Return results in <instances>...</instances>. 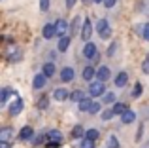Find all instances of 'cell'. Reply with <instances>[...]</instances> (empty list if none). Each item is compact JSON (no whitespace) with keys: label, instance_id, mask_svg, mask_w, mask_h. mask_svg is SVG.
Here are the masks:
<instances>
[{"label":"cell","instance_id":"obj_37","mask_svg":"<svg viewBox=\"0 0 149 148\" xmlns=\"http://www.w3.org/2000/svg\"><path fill=\"white\" fill-rule=\"evenodd\" d=\"M115 49H117V44H111V46H109V49H108V55L113 57V55H115Z\"/></svg>","mask_w":149,"mask_h":148},{"label":"cell","instance_id":"obj_5","mask_svg":"<svg viewBox=\"0 0 149 148\" xmlns=\"http://www.w3.org/2000/svg\"><path fill=\"white\" fill-rule=\"evenodd\" d=\"M93 36V25H91V19H85L83 21V29H81V38L85 42H89Z\"/></svg>","mask_w":149,"mask_h":148},{"label":"cell","instance_id":"obj_7","mask_svg":"<svg viewBox=\"0 0 149 148\" xmlns=\"http://www.w3.org/2000/svg\"><path fill=\"white\" fill-rule=\"evenodd\" d=\"M45 80H47V76H45L44 72H42V74H36V76H34V82H32L34 89H42L45 85Z\"/></svg>","mask_w":149,"mask_h":148},{"label":"cell","instance_id":"obj_9","mask_svg":"<svg viewBox=\"0 0 149 148\" xmlns=\"http://www.w3.org/2000/svg\"><path fill=\"white\" fill-rule=\"evenodd\" d=\"M32 137H34V129H32V127H29V125L23 127L21 133H19V139H21V141H30Z\"/></svg>","mask_w":149,"mask_h":148},{"label":"cell","instance_id":"obj_6","mask_svg":"<svg viewBox=\"0 0 149 148\" xmlns=\"http://www.w3.org/2000/svg\"><path fill=\"white\" fill-rule=\"evenodd\" d=\"M74 78H76V70H74L72 67H64L61 70V80L62 82H72Z\"/></svg>","mask_w":149,"mask_h":148},{"label":"cell","instance_id":"obj_41","mask_svg":"<svg viewBox=\"0 0 149 148\" xmlns=\"http://www.w3.org/2000/svg\"><path fill=\"white\" fill-rule=\"evenodd\" d=\"M93 2H96V4H98V2H104V0H93Z\"/></svg>","mask_w":149,"mask_h":148},{"label":"cell","instance_id":"obj_39","mask_svg":"<svg viewBox=\"0 0 149 148\" xmlns=\"http://www.w3.org/2000/svg\"><path fill=\"white\" fill-rule=\"evenodd\" d=\"M0 148H11L10 141H0Z\"/></svg>","mask_w":149,"mask_h":148},{"label":"cell","instance_id":"obj_23","mask_svg":"<svg viewBox=\"0 0 149 148\" xmlns=\"http://www.w3.org/2000/svg\"><path fill=\"white\" fill-rule=\"evenodd\" d=\"M77 148H95V141H93V139H87V137H85L83 141L79 142V146H77Z\"/></svg>","mask_w":149,"mask_h":148},{"label":"cell","instance_id":"obj_29","mask_svg":"<svg viewBox=\"0 0 149 148\" xmlns=\"http://www.w3.org/2000/svg\"><path fill=\"white\" fill-rule=\"evenodd\" d=\"M85 137L96 141V139H98V131H96V129H87V131H85Z\"/></svg>","mask_w":149,"mask_h":148},{"label":"cell","instance_id":"obj_33","mask_svg":"<svg viewBox=\"0 0 149 148\" xmlns=\"http://www.w3.org/2000/svg\"><path fill=\"white\" fill-rule=\"evenodd\" d=\"M89 112H91V114H98V112H100V104L98 103H93L91 108H89Z\"/></svg>","mask_w":149,"mask_h":148},{"label":"cell","instance_id":"obj_15","mask_svg":"<svg viewBox=\"0 0 149 148\" xmlns=\"http://www.w3.org/2000/svg\"><path fill=\"white\" fill-rule=\"evenodd\" d=\"M68 46H70V38L68 36H66V34H64V36H61V40H58V46H57V48H58V51H66V49H68Z\"/></svg>","mask_w":149,"mask_h":148},{"label":"cell","instance_id":"obj_3","mask_svg":"<svg viewBox=\"0 0 149 148\" xmlns=\"http://www.w3.org/2000/svg\"><path fill=\"white\" fill-rule=\"evenodd\" d=\"M96 29H98V34L102 38H109V34H111V29H109V23L106 21V19H100L98 21V25H96Z\"/></svg>","mask_w":149,"mask_h":148},{"label":"cell","instance_id":"obj_12","mask_svg":"<svg viewBox=\"0 0 149 148\" xmlns=\"http://www.w3.org/2000/svg\"><path fill=\"white\" fill-rule=\"evenodd\" d=\"M134 120H136V114L132 110H125L123 114H121V122H123L125 125H127V123H132Z\"/></svg>","mask_w":149,"mask_h":148},{"label":"cell","instance_id":"obj_11","mask_svg":"<svg viewBox=\"0 0 149 148\" xmlns=\"http://www.w3.org/2000/svg\"><path fill=\"white\" fill-rule=\"evenodd\" d=\"M42 34H44L45 40H51V38L57 34V29H55V25H45L44 30H42Z\"/></svg>","mask_w":149,"mask_h":148},{"label":"cell","instance_id":"obj_31","mask_svg":"<svg viewBox=\"0 0 149 148\" xmlns=\"http://www.w3.org/2000/svg\"><path fill=\"white\" fill-rule=\"evenodd\" d=\"M113 116H115V112H113V108H111V110H106V112H102V120H104V122H108V120H111Z\"/></svg>","mask_w":149,"mask_h":148},{"label":"cell","instance_id":"obj_17","mask_svg":"<svg viewBox=\"0 0 149 148\" xmlns=\"http://www.w3.org/2000/svg\"><path fill=\"white\" fill-rule=\"evenodd\" d=\"M96 76H98V80L106 82V80L109 78V68H108V67H100L98 70H96Z\"/></svg>","mask_w":149,"mask_h":148},{"label":"cell","instance_id":"obj_24","mask_svg":"<svg viewBox=\"0 0 149 148\" xmlns=\"http://www.w3.org/2000/svg\"><path fill=\"white\" fill-rule=\"evenodd\" d=\"M125 110H128L125 103H115V104H113V112H115V114H123Z\"/></svg>","mask_w":149,"mask_h":148},{"label":"cell","instance_id":"obj_19","mask_svg":"<svg viewBox=\"0 0 149 148\" xmlns=\"http://www.w3.org/2000/svg\"><path fill=\"white\" fill-rule=\"evenodd\" d=\"M91 104H93V101H91V99H81V101H79V110H83V112H89Z\"/></svg>","mask_w":149,"mask_h":148},{"label":"cell","instance_id":"obj_25","mask_svg":"<svg viewBox=\"0 0 149 148\" xmlns=\"http://www.w3.org/2000/svg\"><path fill=\"white\" fill-rule=\"evenodd\" d=\"M70 97H72V101H74V103H79L81 99H85V95H83V91H81V89H76V91H74Z\"/></svg>","mask_w":149,"mask_h":148},{"label":"cell","instance_id":"obj_26","mask_svg":"<svg viewBox=\"0 0 149 148\" xmlns=\"http://www.w3.org/2000/svg\"><path fill=\"white\" fill-rule=\"evenodd\" d=\"M108 148H119V139H117L115 135H111V137L108 139Z\"/></svg>","mask_w":149,"mask_h":148},{"label":"cell","instance_id":"obj_1","mask_svg":"<svg viewBox=\"0 0 149 148\" xmlns=\"http://www.w3.org/2000/svg\"><path fill=\"white\" fill-rule=\"evenodd\" d=\"M45 135H47V146H49V148H57V146H61V142H62V133H61V131H57V129H49Z\"/></svg>","mask_w":149,"mask_h":148},{"label":"cell","instance_id":"obj_13","mask_svg":"<svg viewBox=\"0 0 149 148\" xmlns=\"http://www.w3.org/2000/svg\"><path fill=\"white\" fill-rule=\"evenodd\" d=\"M127 82H128V74L127 72H119L115 76V85H117V87H125Z\"/></svg>","mask_w":149,"mask_h":148},{"label":"cell","instance_id":"obj_20","mask_svg":"<svg viewBox=\"0 0 149 148\" xmlns=\"http://www.w3.org/2000/svg\"><path fill=\"white\" fill-rule=\"evenodd\" d=\"M47 106H49V97L47 95L40 97V101H38V108H40V110H45Z\"/></svg>","mask_w":149,"mask_h":148},{"label":"cell","instance_id":"obj_21","mask_svg":"<svg viewBox=\"0 0 149 148\" xmlns=\"http://www.w3.org/2000/svg\"><path fill=\"white\" fill-rule=\"evenodd\" d=\"M83 135H85L83 127L81 125H74V129H72V137L74 139H79V137H83Z\"/></svg>","mask_w":149,"mask_h":148},{"label":"cell","instance_id":"obj_10","mask_svg":"<svg viewBox=\"0 0 149 148\" xmlns=\"http://www.w3.org/2000/svg\"><path fill=\"white\" fill-rule=\"evenodd\" d=\"M21 110H23V99H19V97H17V99H15V103L10 106V114L11 116H17Z\"/></svg>","mask_w":149,"mask_h":148},{"label":"cell","instance_id":"obj_30","mask_svg":"<svg viewBox=\"0 0 149 148\" xmlns=\"http://www.w3.org/2000/svg\"><path fill=\"white\" fill-rule=\"evenodd\" d=\"M142 72L149 74V53L146 55V59H143V63H142Z\"/></svg>","mask_w":149,"mask_h":148},{"label":"cell","instance_id":"obj_28","mask_svg":"<svg viewBox=\"0 0 149 148\" xmlns=\"http://www.w3.org/2000/svg\"><path fill=\"white\" fill-rule=\"evenodd\" d=\"M8 95H10V89L4 87L2 93H0V104H6V103H8Z\"/></svg>","mask_w":149,"mask_h":148},{"label":"cell","instance_id":"obj_36","mask_svg":"<svg viewBox=\"0 0 149 148\" xmlns=\"http://www.w3.org/2000/svg\"><path fill=\"white\" fill-rule=\"evenodd\" d=\"M142 34H143V38H146V40H149V23H146V25H143Z\"/></svg>","mask_w":149,"mask_h":148},{"label":"cell","instance_id":"obj_40","mask_svg":"<svg viewBox=\"0 0 149 148\" xmlns=\"http://www.w3.org/2000/svg\"><path fill=\"white\" fill-rule=\"evenodd\" d=\"M77 0H66V8H74Z\"/></svg>","mask_w":149,"mask_h":148},{"label":"cell","instance_id":"obj_38","mask_svg":"<svg viewBox=\"0 0 149 148\" xmlns=\"http://www.w3.org/2000/svg\"><path fill=\"white\" fill-rule=\"evenodd\" d=\"M115 2H117V0H104L102 4H104L106 8H113V6H115Z\"/></svg>","mask_w":149,"mask_h":148},{"label":"cell","instance_id":"obj_18","mask_svg":"<svg viewBox=\"0 0 149 148\" xmlns=\"http://www.w3.org/2000/svg\"><path fill=\"white\" fill-rule=\"evenodd\" d=\"M11 135H13V131H11L10 127H4V129L0 131V141H10Z\"/></svg>","mask_w":149,"mask_h":148},{"label":"cell","instance_id":"obj_35","mask_svg":"<svg viewBox=\"0 0 149 148\" xmlns=\"http://www.w3.org/2000/svg\"><path fill=\"white\" fill-rule=\"evenodd\" d=\"M40 10L42 11H47L49 10V0H40Z\"/></svg>","mask_w":149,"mask_h":148},{"label":"cell","instance_id":"obj_27","mask_svg":"<svg viewBox=\"0 0 149 148\" xmlns=\"http://www.w3.org/2000/svg\"><path fill=\"white\" fill-rule=\"evenodd\" d=\"M140 95H142V84H140V82H136V85L132 87V97L136 99V97H140Z\"/></svg>","mask_w":149,"mask_h":148},{"label":"cell","instance_id":"obj_4","mask_svg":"<svg viewBox=\"0 0 149 148\" xmlns=\"http://www.w3.org/2000/svg\"><path fill=\"white\" fill-rule=\"evenodd\" d=\"M83 55L87 57V59H98V53H96V46L93 44V42H87L83 48Z\"/></svg>","mask_w":149,"mask_h":148},{"label":"cell","instance_id":"obj_2","mask_svg":"<svg viewBox=\"0 0 149 148\" xmlns=\"http://www.w3.org/2000/svg\"><path fill=\"white\" fill-rule=\"evenodd\" d=\"M104 82L98 80V82H91L89 84V95L91 97H100V95H104Z\"/></svg>","mask_w":149,"mask_h":148},{"label":"cell","instance_id":"obj_32","mask_svg":"<svg viewBox=\"0 0 149 148\" xmlns=\"http://www.w3.org/2000/svg\"><path fill=\"white\" fill-rule=\"evenodd\" d=\"M104 103H106V104L115 103V95H113V93H106V95H104Z\"/></svg>","mask_w":149,"mask_h":148},{"label":"cell","instance_id":"obj_8","mask_svg":"<svg viewBox=\"0 0 149 148\" xmlns=\"http://www.w3.org/2000/svg\"><path fill=\"white\" fill-rule=\"evenodd\" d=\"M55 29H57V34H58V36H64L66 30H68V23H66L64 19H58V21L55 23Z\"/></svg>","mask_w":149,"mask_h":148},{"label":"cell","instance_id":"obj_14","mask_svg":"<svg viewBox=\"0 0 149 148\" xmlns=\"http://www.w3.org/2000/svg\"><path fill=\"white\" fill-rule=\"evenodd\" d=\"M53 97H55L57 101H66V99L70 97V93L66 91L64 87H57V89H55V93H53Z\"/></svg>","mask_w":149,"mask_h":148},{"label":"cell","instance_id":"obj_16","mask_svg":"<svg viewBox=\"0 0 149 148\" xmlns=\"http://www.w3.org/2000/svg\"><path fill=\"white\" fill-rule=\"evenodd\" d=\"M96 76V70L93 67H85L83 68V80H87V82H91L93 78Z\"/></svg>","mask_w":149,"mask_h":148},{"label":"cell","instance_id":"obj_22","mask_svg":"<svg viewBox=\"0 0 149 148\" xmlns=\"http://www.w3.org/2000/svg\"><path fill=\"white\" fill-rule=\"evenodd\" d=\"M44 74H45V76H53V74H55V65L53 63H45L44 65Z\"/></svg>","mask_w":149,"mask_h":148},{"label":"cell","instance_id":"obj_34","mask_svg":"<svg viewBox=\"0 0 149 148\" xmlns=\"http://www.w3.org/2000/svg\"><path fill=\"white\" fill-rule=\"evenodd\" d=\"M77 29H79V17L76 15L74 21H72V30H74V32H77Z\"/></svg>","mask_w":149,"mask_h":148}]
</instances>
